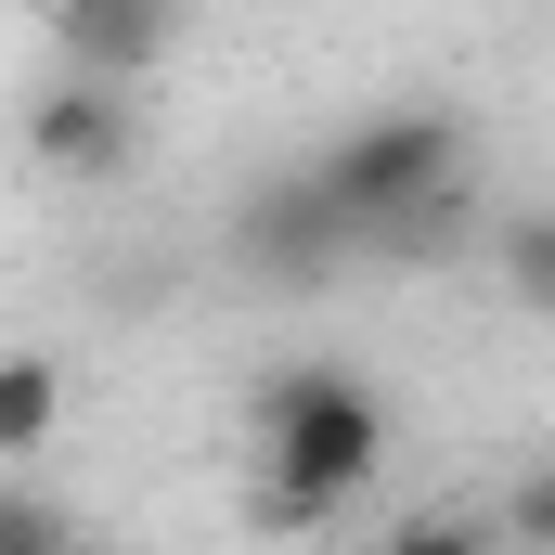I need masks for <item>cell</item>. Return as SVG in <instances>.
<instances>
[{
  "instance_id": "cell-6",
  "label": "cell",
  "mask_w": 555,
  "mask_h": 555,
  "mask_svg": "<svg viewBox=\"0 0 555 555\" xmlns=\"http://www.w3.org/2000/svg\"><path fill=\"white\" fill-rule=\"evenodd\" d=\"M491 272H504V297L530 323H555V207H504L491 220Z\"/></svg>"
},
{
  "instance_id": "cell-9",
  "label": "cell",
  "mask_w": 555,
  "mask_h": 555,
  "mask_svg": "<svg viewBox=\"0 0 555 555\" xmlns=\"http://www.w3.org/2000/svg\"><path fill=\"white\" fill-rule=\"evenodd\" d=\"M504 530H517V543H555V465H530V478L504 491Z\"/></svg>"
},
{
  "instance_id": "cell-7",
  "label": "cell",
  "mask_w": 555,
  "mask_h": 555,
  "mask_svg": "<svg viewBox=\"0 0 555 555\" xmlns=\"http://www.w3.org/2000/svg\"><path fill=\"white\" fill-rule=\"evenodd\" d=\"M52 414H65V375H52L39 349H0V465H13V452H39Z\"/></svg>"
},
{
  "instance_id": "cell-2",
  "label": "cell",
  "mask_w": 555,
  "mask_h": 555,
  "mask_svg": "<svg viewBox=\"0 0 555 555\" xmlns=\"http://www.w3.org/2000/svg\"><path fill=\"white\" fill-rule=\"evenodd\" d=\"M323 168V194L362 220V246L401 220V207H426V194H452L465 181V130L439 117V104H375V117H349V130L310 155Z\"/></svg>"
},
{
  "instance_id": "cell-3",
  "label": "cell",
  "mask_w": 555,
  "mask_h": 555,
  "mask_svg": "<svg viewBox=\"0 0 555 555\" xmlns=\"http://www.w3.org/2000/svg\"><path fill=\"white\" fill-rule=\"evenodd\" d=\"M349 246H362V220L323 194V168H284L272 194H246V220H233V259L259 284H323V272H349Z\"/></svg>"
},
{
  "instance_id": "cell-1",
  "label": "cell",
  "mask_w": 555,
  "mask_h": 555,
  "mask_svg": "<svg viewBox=\"0 0 555 555\" xmlns=\"http://www.w3.org/2000/svg\"><path fill=\"white\" fill-rule=\"evenodd\" d=\"M259 465H272L259 517H272V530H323V517H349V504L375 491V465H388V401H375L362 375H336V362H297V375L259 388Z\"/></svg>"
},
{
  "instance_id": "cell-5",
  "label": "cell",
  "mask_w": 555,
  "mask_h": 555,
  "mask_svg": "<svg viewBox=\"0 0 555 555\" xmlns=\"http://www.w3.org/2000/svg\"><path fill=\"white\" fill-rule=\"evenodd\" d=\"M168 39H181V0H52V52L78 78H142L168 65Z\"/></svg>"
},
{
  "instance_id": "cell-4",
  "label": "cell",
  "mask_w": 555,
  "mask_h": 555,
  "mask_svg": "<svg viewBox=\"0 0 555 555\" xmlns=\"http://www.w3.org/2000/svg\"><path fill=\"white\" fill-rule=\"evenodd\" d=\"M26 155L52 168V181H117L142 155V117H130V78H52L39 104H26Z\"/></svg>"
},
{
  "instance_id": "cell-8",
  "label": "cell",
  "mask_w": 555,
  "mask_h": 555,
  "mask_svg": "<svg viewBox=\"0 0 555 555\" xmlns=\"http://www.w3.org/2000/svg\"><path fill=\"white\" fill-rule=\"evenodd\" d=\"M65 530H78V517H65V504H26V491H0V543H13V555H39V543H65Z\"/></svg>"
}]
</instances>
